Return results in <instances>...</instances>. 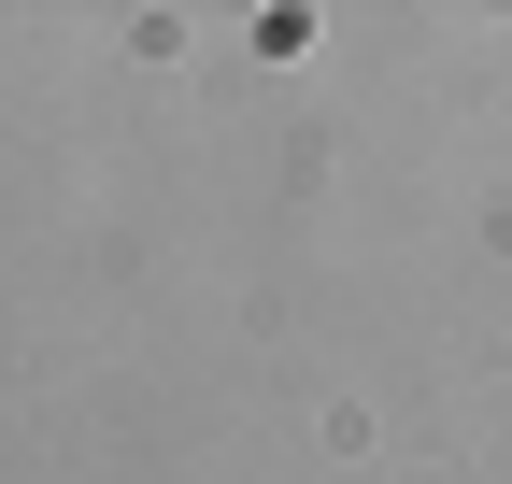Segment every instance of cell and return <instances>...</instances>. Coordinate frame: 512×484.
I'll list each match as a JSON object with an SVG mask.
<instances>
[]
</instances>
